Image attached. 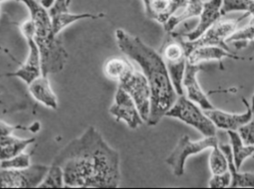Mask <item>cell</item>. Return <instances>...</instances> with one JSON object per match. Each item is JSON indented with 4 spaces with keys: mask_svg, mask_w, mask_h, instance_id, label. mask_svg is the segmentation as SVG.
I'll list each match as a JSON object with an SVG mask.
<instances>
[{
    "mask_svg": "<svg viewBox=\"0 0 254 189\" xmlns=\"http://www.w3.org/2000/svg\"><path fill=\"white\" fill-rule=\"evenodd\" d=\"M52 164L64 170L66 188L117 189L121 183L120 154L93 126L63 148Z\"/></svg>",
    "mask_w": 254,
    "mask_h": 189,
    "instance_id": "1",
    "label": "cell"
},
{
    "mask_svg": "<svg viewBox=\"0 0 254 189\" xmlns=\"http://www.w3.org/2000/svg\"><path fill=\"white\" fill-rule=\"evenodd\" d=\"M117 45L124 54L130 57L142 69L151 88V112L149 126H156L178 98L162 57L138 37L130 35L124 29L115 31Z\"/></svg>",
    "mask_w": 254,
    "mask_h": 189,
    "instance_id": "2",
    "label": "cell"
},
{
    "mask_svg": "<svg viewBox=\"0 0 254 189\" xmlns=\"http://www.w3.org/2000/svg\"><path fill=\"white\" fill-rule=\"evenodd\" d=\"M24 2L29 9L31 20L35 27L34 40L40 49L42 72L48 76L64 70L68 59L63 43L57 38L53 30L50 13L36 0H16Z\"/></svg>",
    "mask_w": 254,
    "mask_h": 189,
    "instance_id": "3",
    "label": "cell"
},
{
    "mask_svg": "<svg viewBox=\"0 0 254 189\" xmlns=\"http://www.w3.org/2000/svg\"><path fill=\"white\" fill-rule=\"evenodd\" d=\"M168 35L160 48L159 54L168 69L173 87L178 95L184 94L183 78L186 71L188 56L185 48V37L183 34L167 32Z\"/></svg>",
    "mask_w": 254,
    "mask_h": 189,
    "instance_id": "4",
    "label": "cell"
},
{
    "mask_svg": "<svg viewBox=\"0 0 254 189\" xmlns=\"http://www.w3.org/2000/svg\"><path fill=\"white\" fill-rule=\"evenodd\" d=\"M166 117L178 119L183 123L194 127L204 136L216 135V126L195 102L188 96L179 95L173 107L166 113Z\"/></svg>",
    "mask_w": 254,
    "mask_h": 189,
    "instance_id": "5",
    "label": "cell"
},
{
    "mask_svg": "<svg viewBox=\"0 0 254 189\" xmlns=\"http://www.w3.org/2000/svg\"><path fill=\"white\" fill-rule=\"evenodd\" d=\"M217 145H218V140L215 135L205 136L203 139L198 141H192L189 135H183L173 153L166 159V163L172 167L175 176L181 177L185 173L186 161L190 156L201 153Z\"/></svg>",
    "mask_w": 254,
    "mask_h": 189,
    "instance_id": "6",
    "label": "cell"
},
{
    "mask_svg": "<svg viewBox=\"0 0 254 189\" xmlns=\"http://www.w3.org/2000/svg\"><path fill=\"white\" fill-rule=\"evenodd\" d=\"M249 15L251 14L246 12L244 15H242L239 18L224 21L218 20L215 25L210 27L202 36H200L196 41H185L184 43L187 56L190 54L194 48L198 46H218L231 52L226 41L229 37L232 36L237 30V27L240 24V22H242Z\"/></svg>",
    "mask_w": 254,
    "mask_h": 189,
    "instance_id": "7",
    "label": "cell"
},
{
    "mask_svg": "<svg viewBox=\"0 0 254 189\" xmlns=\"http://www.w3.org/2000/svg\"><path fill=\"white\" fill-rule=\"evenodd\" d=\"M21 31L26 37L27 45L29 47V53L26 63H24L17 71L13 72L6 73V76H13L18 77L25 82L27 85H29L34 81L42 73V62H41V54L40 49L34 40L35 35V27L32 20H28L22 24Z\"/></svg>",
    "mask_w": 254,
    "mask_h": 189,
    "instance_id": "8",
    "label": "cell"
},
{
    "mask_svg": "<svg viewBox=\"0 0 254 189\" xmlns=\"http://www.w3.org/2000/svg\"><path fill=\"white\" fill-rule=\"evenodd\" d=\"M50 167L44 165H32L20 170H1L0 187L1 189H35L49 171Z\"/></svg>",
    "mask_w": 254,
    "mask_h": 189,
    "instance_id": "9",
    "label": "cell"
},
{
    "mask_svg": "<svg viewBox=\"0 0 254 189\" xmlns=\"http://www.w3.org/2000/svg\"><path fill=\"white\" fill-rule=\"evenodd\" d=\"M119 87L127 91L136 104L140 115L147 123L151 112V88L145 75L137 71H131L119 81Z\"/></svg>",
    "mask_w": 254,
    "mask_h": 189,
    "instance_id": "10",
    "label": "cell"
},
{
    "mask_svg": "<svg viewBox=\"0 0 254 189\" xmlns=\"http://www.w3.org/2000/svg\"><path fill=\"white\" fill-rule=\"evenodd\" d=\"M109 113L115 118L116 122L124 121L130 129L135 130L144 123L136 104L126 90L119 87L115 94V100Z\"/></svg>",
    "mask_w": 254,
    "mask_h": 189,
    "instance_id": "11",
    "label": "cell"
},
{
    "mask_svg": "<svg viewBox=\"0 0 254 189\" xmlns=\"http://www.w3.org/2000/svg\"><path fill=\"white\" fill-rule=\"evenodd\" d=\"M242 101L247 108V110L242 114H231L217 108L210 109V110H203L205 115L213 122V124L219 129L223 130H232V131H238V129L246 124H248L254 115V111L252 107L249 105L248 101L242 98Z\"/></svg>",
    "mask_w": 254,
    "mask_h": 189,
    "instance_id": "12",
    "label": "cell"
},
{
    "mask_svg": "<svg viewBox=\"0 0 254 189\" xmlns=\"http://www.w3.org/2000/svg\"><path fill=\"white\" fill-rule=\"evenodd\" d=\"M200 70H202V66H200V64L187 63L183 78V87H185L187 90L188 98L198 104L203 110L214 109V106L209 101L206 94L201 90L197 79V74Z\"/></svg>",
    "mask_w": 254,
    "mask_h": 189,
    "instance_id": "13",
    "label": "cell"
},
{
    "mask_svg": "<svg viewBox=\"0 0 254 189\" xmlns=\"http://www.w3.org/2000/svg\"><path fill=\"white\" fill-rule=\"evenodd\" d=\"M223 0H209L203 3V9L200 15V23L192 31L184 34L187 41L193 42L202 36L210 27L215 25L222 16L221 7Z\"/></svg>",
    "mask_w": 254,
    "mask_h": 189,
    "instance_id": "14",
    "label": "cell"
},
{
    "mask_svg": "<svg viewBox=\"0 0 254 189\" xmlns=\"http://www.w3.org/2000/svg\"><path fill=\"white\" fill-rule=\"evenodd\" d=\"M224 58H231L233 60L242 59L218 46H198L188 55V63L200 64L202 62L218 61L221 64V60Z\"/></svg>",
    "mask_w": 254,
    "mask_h": 189,
    "instance_id": "15",
    "label": "cell"
},
{
    "mask_svg": "<svg viewBox=\"0 0 254 189\" xmlns=\"http://www.w3.org/2000/svg\"><path fill=\"white\" fill-rule=\"evenodd\" d=\"M28 90L34 99L46 106V108L57 110L58 98L51 89L48 77L41 75L28 85Z\"/></svg>",
    "mask_w": 254,
    "mask_h": 189,
    "instance_id": "16",
    "label": "cell"
},
{
    "mask_svg": "<svg viewBox=\"0 0 254 189\" xmlns=\"http://www.w3.org/2000/svg\"><path fill=\"white\" fill-rule=\"evenodd\" d=\"M219 147L227 157L229 171L232 176L231 185L229 188H232V189H236V188L254 189V174L248 173V172L240 173L239 171H237L236 164L234 161L231 144H220Z\"/></svg>",
    "mask_w": 254,
    "mask_h": 189,
    "instance_id": "17",
    "label": "cell"
},
{
    "mask_svg": "<svg viewBox=\"0 0 254 189\" xmlns=\"http://www.w3.org/2000/svg\"><path fill=\"white\" fill-rule=\"evenodd\" d=\"M35 142V137L23 139L12 135H1L0 139V159L5 160L16 156L27 148L28 145Z\"/></svg>",
    "mask_w": 254,
    "mask_h": 189,
    "instance_id": "18",
    "label": "cell"
},
{
    "mask_svg": "<svg viewBox=\"0 0 254 189\" xmlns=\"http://www.w3.org/2000/svg\"><path fill=\"white\" fill-rule=\"evenodd\" d=\"M148 18L164 25L173 15L172 0H143Z\"/></svg>",
    "mask_w": 254,
    "mask_h": 189,
    "instance_id": "19",
    "label": "cell"
},
{
    "mask_svg": "<svg viewBox=\"0 0 254 189\" xmlns=\"http://www.w3.org/2000/svg\"><path fill=\"white\" fill-rule=\"evenodd\" d=\"M227 134L231 141L234 161L237 171H239L246 159L254 155V145L244 144L241 136L236 131L229 130Z\"/></svg>",
    "mask_w": 254,
    "mask_h": 189,
    "instance_id": "20",
    "label": "cell"
},
{
    "mask_svg": "<svg viewBox=\"0 0 254 189\" xmlns=\"http://www.w3.org/2000/svg\"><path fill=\"white\" fill-rule=\"evenodd\" d=\"M203 9V2L201 0H190L188 6L184 8L180 14H173L164 24L166 32H172L180 23L191 17L200 16Z\"/></svg>",
    "mask_w": 254,
    "mask_h": 189,
    "instance_id": "21",
    "label": "cell"
},
{
    "mask_svg": "<svg viewBox=\"0 0 254 189\" xmlns=\"http://www.w3.org/2000/svg\"><path fill=\"white\" fill-rule=\"evenodd\" d=\"M135 70L132 64L127 61L126 58L112 57L104 64V72L106 76L111 79L120 81L123 79L128 72Z\"/></svg>",
    "mask_w": 254,
    "mask_h": 189,
    "instance_id": "22",
    "label": "cell"
},
{
    "mask_svg": "<svg viewBox=\"0 0 254 189\" xmlns=\"http://www.w3.org/2000/svg\"><path fill=\"white\" fill-rule=\"evenodd\" d=\"M104 13L98 14H91V13H80V14H74L70 13L69 11L66 12H60L51 16L52 24H53V30L56 35H58L64 27L73 24L74 22H77L82 19H99L104 17Z\"/></svg>",
    "mask_w": 254,
    "mask_h": 189,
    "instance_id": "23",
    "label": "cell"
},
{
    "mask_svg": "<svg viewBox=\"0 0 254 189\" xmlns=\"http://www.w3.org/2000/svg\"><path fill=\"white\" fill-rule=\"evenodd\" d=\"M65 187L64 170L58 165H51L39 189H63Z\"/></svg>",
    "mask_w": 254,
    "mask_h": 189,
    "instance_id": "24",
    "label": "cell"
},
{
    "mask_svg": "<svg viewBox=\"0 0 254 189\" xmlns=\"http://www.w3.org/2000/svg\"><path fill=\"white\" fill-rule=\"evenodd\" d=\"M209 166L213 175L222 174L229 171L227 157L220 149L219 144L212 148V152L209 157Z\"/></svg>",
    "mask_w": 254,
    "mask_h": 189,
    "instance_id": "25",
    "label": "cell"
},
{
    "mask_svg": "<svg viewBox=\"0 0 254 189\" xmlns=\"http://www.w3.org/2000/svg\"><path fill=\"white\" fill-rule=\"evenodd\" d=\"M221 14L226 15L232 11H247L254 15V0H223Z\"/></svg>",
    "mask_w": 254,
    "mask_h": 189,
    "instance_id": "26",
    "label": "cell"
},
{
    "mask_svg": "<svg viewBox=\"0 0 254 189\" xmlns=\"http://www.w3.org/2000/svg\"><path fill=\"white\" fill-rule=\"evenodd\" d=\"M31 153H20L9 159L1 160V170H20L26 169L30 166Z\"/></svg>",
    "mask_w": 254,
    "mask_h": 189,
    "instance_id": "27",
    "label": "cell"
},
{
    "mask_svg": "<svg viewBox=\"0 0 254 189\" xmlns=\"http://www.w3.org/2000/svg\"><path fill=\"white\" fill-rule=\"evenodd\" d=\"M254 40V26L249 25L248 27L236 32L231 37H229L226 41L227 44L231 43H244V42H252Z\"/></svg>",
    "mask_w": 254,
    "mask_h": 189,
    "instance_id": "28",
    "label": "cell"
},
{
    "mask_svg": "<svg viewBox=\"0 0 254 189\" xmlns=\"http://www.w3.org/2000/svg\"><path fill=\"white\" fill-rule=\"evenodd\" d=\"M232 176L230 171H226L222 174H214L209 181L208 187L210 189H226L231 185Z\"/></svg>",
    "mask_w": 254,
    "mask_h": 189,
    "instance_id": "29",
    "label": "cell"
},
{
    "mask_svg": "<svg viewBox=\"0 0 254 189\" xmlns=\"http://www.w3.org/2000/svg\"><path fill=\"white\" fill-rule=\"evenodd\" d=\"M238 134L241 136L244 144L254 145V111L252 120L238 129Z\"/></svg>",
    "mask_w": 254,
    "mask_h": 189,
    "instance_id": "30",
    "label": "cell"
},
{
    "mask_svg": "<svg viewBox=\"0 0 254 189\" xmlns=\"http://www.w3.org/2000/svg\"><path fill=\"white\" fill-rule=\"evenodd\" d=\"M70 4V0H56L53 7L50 9V16L60 13V12H66L68 11Z\"/></svg>",
    "mask_w": 254,
    "mask_h": 189,
    "instance_id": "31",
    "label": "cell"
},
{
    "mask_svg": "<svg viewBox=\"0 0 254 189\" xmlns=\"http://www.w3.org/2000/svg\"><path fill=\"white\" fill-rule=\"evenodd\" d=\"M1 125H0V134L1 135H9L12 134V131L13 130H16V129H23V130H27V127H24V126H9V125H7V124H5V123H3L2 121H1V123H0Z\"/></svg>",
    "mask_w": 254,
    "mask_h": 189,
    "instance_id": "32",
    "label": "cell"
},
{
    "mask_svg": "<svg viewBox=\"0 0 254 189\" xmlns=\"http://www.w3.org/2000/svg\"><path fill=\"white\" fill-rule=\"evenodd\" d=\"M190 0H172V13L174 14L179 9H184L188 6Z\"/></svg>",
    "mask_w": 254,
    "mask_h": 189,
    "instance_id": "33",
    "label": "cell"
},
{
    "mask_svg": "<svg viewBox=\"0 0 254 189\" xmlns=\"http://www.w3.org/2000/svg\"><path fill=\"white\" fill-rule=\"evenodd\" d=\"M27 130L32 133H38L41 130V124L39 122H35L31 126L27 127Z\"/></svg>",
    "mask_w": 254,
    "mask_h": 189,
    "instance_id": "34",
    "label": "cell"
},
{
    "mask_svg": "<svg viewBox=\"0 0 254 189\" xmlns=\"http://www.w3.org/2000/svg\"><path fill=\"white\" fill-rule=\"evenodd\" d=\"M56 0H41V4L46 8V9H51L55 4Z\"/></svg>",
    "mask_w": 254,
    "mask_h": 189,
    "instance_id": "35",
    "label": "cell"
},
{
    "mask_svg": "<svg viewBox=\"0 0 254 189\" xmlns=\"http://www.w3.org/2000/svg\"><path fill=\"white\" fill-rule=\"evenodd\" d=\"M251 107H252V109H253V111H254V96L252 97V106H251Z\"/></svg>",
    "mask_w": 254,
    "mask_h": 189,
    "instance_id": "36",
    "label": "cell"
},
{
    "mask_svg": "<svg viewBox=\"0 0 254 189\" xmlns=\"http://www.w3.org/2000/svg\"><path fill=\"white\" fill-rule=\"evenodd\" d=\"M249 25H253L254 26V15H253V17L251 19V21H250V24Z\"/></svg>",
    "mask_w": 254,
    "mask_h": 189,
    "instance_id": "37",
    "label": "cell"
},
{
    "mask_svg": "<svg viewBox=\"0 0 254 189\" xmlns=\"http://www.w3.org/2000/svg\"><path fill=\"white\" fill-rule=\"evenodd\" d=\"M1 1H3V0H1Z\"/></svg>",
    "mask_w": 254,
    "mask_h": 189,
    "instance_id": "38",
    "label": "cell"
}]
</instances>
